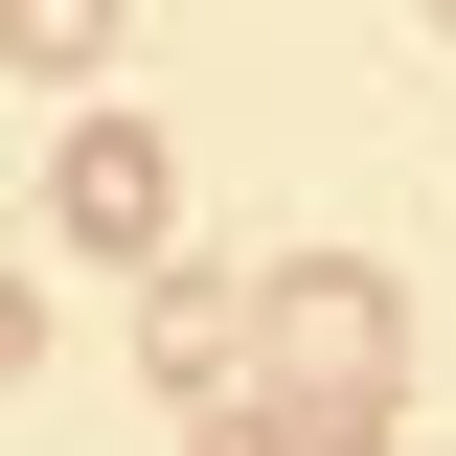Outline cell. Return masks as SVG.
Instances as JSON below:
<instances>
[{
    "label": "cell",
    "instance_id": "obj_5",
    "mask_svg": "<svg viewBox=\"0 0 456 456\" xmlns=\"http://www.w3.org/2000/svg\"><path fill=\"white\" fill-rule=\"evenodd\" d=\"M206 456H320V434H297V411H251V388H228V411H206Z\"/></svg>",
    "mask_w": 456,
    "mask_h": 456
},
{
    "label": "cell",
    "instance_id": "obj_7",
    "mask_svg": "<svg viewBox=\"0 0 456 456\" xmlns=\"http://www.w3.org/2000/svg\"><path fill=\"white\" fill-rule=\"evenodd\" d=\"M434 23H456V0H434Z\"/></svg>",
    "mask_w": 456,
    "mask_h": 456
},
{
    "label": "cell",
    "instance_id": "obj_4",
    "mask_svg": "<svg viewBox=\"0 0 456 456\" xmlns=\"http://www.w3.org/2000/svg\"><path fill=\"white\" fill-rule=\"evenodd\" d=\"M0 69H46V92H114V0H0Z\"/></svg>",
    "mask_w": 456,
    "mask_h": 456
},
{
    "label": "cell",
    "instance_id": "obj_6",
    "mask_svg": "<svg viewBox=\"0 0 456 456\" xmlns=\"http://www.w3.org/2000/svg\"><path fill=\"white\" fill-rule=\"evenodd\" d=\"M23 365H46V297H23V274H0V388H23Z\"/></svg>",
    "mask_w": 456,
    "mask_h": 456
},
{
    "label": "cell",
    "instance_id": "obj_3",
    "mask_svg": "<svg viewBox=\"0 0 456 456\" xmlns=\"http://www.w3.org/2000/svg\"><path fill=\"white\" fill-rule=\"evenodd\" d=\"M137 365H160V388H251V274H206V251H160V274H137Z\"/></svg>",
    "mask_w": 456,
    "mask_h": 456
},
{
    "label": "cell",
    "instance_id": "obj_1",
    "mask_svg": "<svg viewBox=\"0 0 456 456\" xmlns=\"http://www.w3.org/2000/svg\"><path fill=\"white\" fill-rule=\"evenodd\" d=\"M388 388H411V297L365 274V251H274V274H251V411L388 434Z\"/></svg>",
    "mask_w": 456,
    "mask_h": 456
},
{
    "label": "cell",
    "instance_id": "obj_2",
    "mask_svg": "<svg viewBox=\"0 0 456 456\" xmlns=\"http://www.w3.org/2000/svg\"><path fill=\"white\" fill-rule=\"evenodd\" d=\"M46 228H69V251H114V274H160V251H183V160H160V114H69Z\"/></svg>",
    "mask_w": 456,
    "mask_h": 456
}]
</instances>
